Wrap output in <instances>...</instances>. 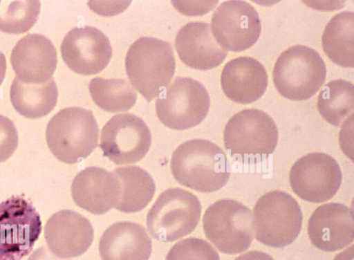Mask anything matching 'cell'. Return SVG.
<instances>
[{"mask_svg":"<svg viewBox=\"0 0 354 260\" xmlns=\"http://www.w3.org/2000/svg\"><path fill=\"white\" fill-rule=\"evenodd\" d=\"M263 64L251 57H239L224 66L221 83L225 95L233 102L248 104L259 100L268 86Z\"/></svg>","mask_w":354,"mask_h":260,"instance_id":"cell-20","label":"cell"},{"mask_svg":"<svg viewBox=\"0 0 354 260\" xmlns=\"http://www.w3.org/2000/svg\"><path fill=\"white\" fill-rule=\"evenodd\" d=\"M39 1H0V30L20 34L30 30L37 21Z\"/></svg>","mask_w":354,"mask_h":260,"instance_id":"cell-27","label":"cell"},{"mask_svg":"<svg viewBox=\"0 0 354 260\" xmlns=\"http://www.w3.org/2000/svg\"><path fill=\"white\" fill-rule=\"evenodd\" d=\"M6 71V60L4 55L0 51V85L2 84Z\"/></svg>","mask_w":354,"mask_h":260,"instance_id":"cell-33","label":"cell"},{"mask_svg":"<svg viewBox=\"0 0 354 260\" xmlns=\"http://www.w3.org/2000/svg\"><path fill=\"white\" fill-rule=\"evenodd\" d=\"M48 249L62 258L76 257L84 254L93 240V229L83 215L69 210L53 214L44 228Z\"/></svg>","mask_w":354,"mask_h":260,"instance_id":"cell-16","label":"cell"},{"mask_svg":"<svg viewBox=\"0 0 354 260\" xmlns=\"http://www.w3.org/2000/svg\"><path fill=\"white\" fill-rule=\"evenodd\" d=\"M156 114L166 127L185 130L200 124L209 109L210 98L198 81L176 77L156 100Z\"/></svg>","mask_w":354,"mask_h":260,"instance_id":"cell-8","label":"cell"},{"mask_svg":"<svg viewBox=\"0 0 354 260\" xmlns=\"http://www.w3.org/2000/svg\"><path fill=\"white\" fill-rule=\"evenodd\" d=\"M317 109L325 120L333 125H339L350 113H353V84L342 79L326 84L319 93Z\"/></svg>","mask_w":354,"mask_h":260,"instance_id":"cell-25","label":"cell"},{"mask_svg":"<svg viewBox=\"0 0 354 260\" xmlns=\"http://www.w3.org/2000/svg\"><path fill=\"white\" fill-rule=\"evenodd\" d=\"M113 172L121 187L120 198L115 208L124 213L143 210L151 202L156 192L151 176L138 166L118 167Z\"/></svg>","mask_w":354,"mask_h":260,"instance_id":"cell-23","label":"cell"},{"mask_svg":"<svg viewBox=\"0 0 354 260\" xmlns=\"http://www.w3.org/2000/svg\"><path fill=\"white\" fill-rule=\"evenodd\" d=\"M99 128L91 111L64 108L49 120L46 131L48 146L60 161L74 164L88 157L98 143Z\"/></svg>","mask_w":354,"mask_h":260,"instance_id":"cell-3","label":"cell"},{"mask_svg":"<svg viewBox=\"0 0 354 260\" xmlns=\"http://www.w3.org/2000/svg\"><path fill=\"white\" fill-rule=\"evenodd\" d=\"M201 204L192 192L170 188L162 192L147 215L149 234L161 242H171L192 233L200 220Z\"/></svg>","mask_w":354,"mask_h":260,"instance_id":"cell-6","label":"cell"},{"mask_svg":"<svg viewBox=\"0 0 354 260\" xmlns=\"http://www.w3.org/2000/svg\"><path fill=\"white\" fill-rule=\"evenodd\" d=\"M324 53L335 64L354 66V12L344 11L330 19L322 35Z\"/></svg>","mask_w":354,"mask_h":260,"instance_id":"cell-24","label":"cell"},{"mask_svg":"<svg viewBox=\"0 0 354 260\" xmlns=\"http://www.w3.org/2000/svg\"><path fill=\"white\" fill-rule=\"evenodd\" d=\"M165 260H220L216 250L205 240L189 237L178 241Z\"/></svg>","mask_w":354,"mask_h":260,"instance_id":"cell-28","label":"cell"},{"mask_svg":"<svg viewBox=\"0 0 354 260\" xmlns=\"http://www.w3.org/2000/svg\"><path fill=\"white\" fill-rule=\"evenodd\" d=\"M308 234L319 250L334 252L343 249L354 239L353 210L338 203L319 206L309 219Z\"/></svg>","mask_w":354,"mask_h":260,"instance_id":"cell-15","label":"cell"},{"mask_svg":"<svg viewBox=\"0 0 354 260\" xmlns=\"http://www.w3.org/2000/svg\"><path fill=\"white\" fill-rule=\"evenodd\" d=\"M61 54L73 71L89 75L100 73L107 66L111 58L112 47L101 30L85 26L67 32L61 44Z\"/></svg>","mask_w":354,"mask_h":260,"instance_id":"cell-14","label":"cell"},{"mask_svg":"<svg viewBox=\"0 0 354 260\" xmlns=\"http://www.w3.org/2000/svg\"><path fill=\"white\" fill-rule=\"evenodd\" d=\"M120 193V183L115 174L99 167H88L80 171L71 184L75 203L97 215L115 207Z\"/></svg>","mask_w":354,"mask_h":260,"instance_id":"cell-17","label":"cell"},{"mask_svg":"<svg viewBox=\"0 0 354 260\" xmlns=\"http://www.w3.org/2000/svg\"><path fill=\"white\" fill-rule=\"evenodd\" d=\"M18 133L13 122L0 114V162L6 161L18 145Z\"/></svg>","mask_w":354,"mask_h":260,"instance_id":"cell-29","label":"cell"},{"mask_svg":"<svg viewBox=\"0 0 354 260\" xmlns=\"http://www.w3.org/2000/svg\"><path fill=\"white\" fill-rule=\"evenodd\" d=\"M170 167L177 182L202 193L219 190L230 176L224 151L204 139H193L180 145L172 154Z\"/></svg>","mask_w":354,"mask_h":260,"instance_id":"cell-1","label":"cell"},{"mask_svg":"<svg viewBox=\"0 0 354 260\" xmlns=\"http://www.w3.org/2000/svg\"><path fill=\"white\" fill-rule=\"evenodd\" d=\"M203 226L208 240L225 254L244 252L253 241L252 211L232 199H221L209 206L203 217Z\"/></svg>","mask_w":354,"mask_h":260,"instance_id":"cell-7","label":"cell"},{"mask_svg":"<svg viewBox=\"0 0 354 260\" xmlns=\"http://www.w3.org/2000/svg\"><path fill=\"white\" fill-rule=\"evenodd\" d=\"M234 260H274L268 254L261 251H250L243 254Z\"/></svg>","mask_w":354,"mask_h":260,"instance_id":"cell-31","label":"cell"},{"mask_svg":"<svg viewBox=\"0 0 354 260\" xmlns=\"http://www.w3.org/2000/svg\"><path fill=\"white\" fill-rule=\"evenodd\" d=\"M151 251V240L145 228L131 221L110 225L99 243L102 260H149Z\"/></svg>","mask_w":354,"mask_h":260,"instance_id":"cell-21","label":"cell"},{"mask_svg":"<svg viewBox=\"0 0 354 260\" xmlns=\"http://www.w3.org/2000/svg\"><path fill=\"white\" fill-rule=\"evenodd\" d=\"M334 260H354L353 245H351V247L346 248L345 250L337 254L335 257Z\"/></svg>","mask_w":354,"mask_h":260,"instance_id":"cell-32","label":"cell"},{"mask_svg":"<svg viewBox=\"0 0 354 260\" xmlns=\"http://www.w3.org/2000/svg\"><path fill=\"white\" fill-rule=\"evenodd\" d=\"M302 219L299 205L291 195L279 190L267 192L254 207L256 239L270 247L287 246L300 233Z\"/></svg>","mask_w":354,"mask_h":260,"instance_id":"cell-5","label":"cell"},{"mask_svg":"<svg viewBox=\"0 0 354 260\" xmlns=\"http://www.w3.org/2000/svg\"><path fill=\"white\" fill-rule=\"evenodd\" d=\"M223 140L231 154L268 155L277 147L278 129L268 113L257 109H247L227 121Z\"/></svg>","mask_w":354,"mask_h":260,"instance_id":"cell-10","label":"cell"},{"mask_svg":"<svg viewBox=\"0 0 354 260\" xmlns=\"http://www.w3.org/2000/svg\"><path fill=\"white\" fill-rule=\"evenodd\" d=\"M289 180L292 189L299 197L308 202L322 203L337 192L342 174L339 164L332 156L313 152L295 162Z\"/></svg>","mask_w":354,"mask_h":260,"instance_id":"cell-11","label":"cell"},{"mask_svg":"<svg viewBox=\"0 0 354 260\" xmlns=\"http://www.w3.org/2000/svg\"><path fill=\"white\" fill-rule=\"evenodd\" d=\"M175 48L184 64L203 71L218 66L227 55L214 37L209 24L202 21L183 26L176 34Z\"/></svg>","mask_w":354,"mask_h":260,"instance_id":"cell-19","label":"cell"},{"mask_svg":"<svg viewBox=\"0 0 354 260\" xmlns=\"http://www.w3.org/2000/svg\"><path fill=\"white\" fill-rule=\"evenodd\" d=\"M88 89L95 104L109 112L129 110L138 97L135 89L123 79L94 77L89 82Z\"/></svg>","mask_w":354,"mask_h":260,"instance_id":"cell-26","label":"cell"},{"mask_svg":"<svg viewBox=\"0 0 354 260\" xmlns=\"http://www.w3.org/2000/svg\"><path fill=\"white\" fill-rule=\"evenodd\" d=\"M261 30L257 10L245 1L222 2L212 17L211 31L225 50L240 52L254 45Z\"/></svg>","mask_w":354,"mask_h":260,"instance_id":"cell-13","label":"cell"},{"mask_svg":"<svg viewBox=\"0 0 354 260\" xmlns=\"http://www.w3.org/2000/svg\"><path fill=\"white\" fill-rule=\"evenodd\" d=\"M326 77L324 59L315 49L295 45L279 56L274 66L272 79L275 88L284 98L295 101L313 97Z\"/></svg>","mask_w":354,"mask_h":260,"instance_id":"cell-4","label":"cell"},{"mask_svg":"<svg viewBox=\"0 0 354 260\" xmlns=\"http://www.w3.org/2000/svg\"><path fill=\"white\" fill-rule=\"evenodd\" d=\"M130 82L148 101L153 100L170 83L176 61L170 43L142 37L129 47L125 58Z\"/></svg>","mask_w":354,"mask_h":260,"instance_id":"cell-2","label":"cell"},{"mask_svg":"<svg viewBox=\"0 0 354 260\" xmlns=\"http://www.w3.org/2000/svg\"><path fill=\"white\" fill-rule=\"evenodd\" d=\"M41 232L40 216L24 197L13 196L0 203V260H21Z\"/></svg>","mask_w":354,"mask_h":260,"instance_id":"cell-9","label":"cell"},{"mask_svg":"<svg viewBox=\"0 0 354 260\" xmlns=\"http://www.w3.org/2000/svg\"><path fill=\"white\" fill-rule=\"evenodd\" d=\"M151 142V132L143 120L132 113H122L105 124L100 147L104 156L116 165H127L142 159Z\"/></svg>","mask_w":354,"mask_h":260,"instance_id":"cell-12","label":"cell"},{"mask_svg":"<svg viewBox=\"0 0 354 260\" xmlns=\"http://www.w3.org/2000/svg\"><path fill=\"white\" fill-rule=\"evenodd\" d=\"M10 97L19 114L28 118H39L55 108L58 90L53 77L44 83L33 84L24 82L16 76L10 86Z\"/></svg>","mask_w":354,"mask_h":260,"instance_id":"cell-22","label":"cell"},{"mask_svg":"<svg viewBox=\"0 0 354 260\" xmlns=\"http://www.w3.org/2000/svg\"><path fill=\"white\" fill-rule=\"evenodd\" d=\"M28 260H68L60 258L54 254L46 246L36 249L28 257Z\"/></svg>","mask_w":354,"mask_h":260,"instance_id":"cell-30","label":"cell"},{"mask_svg":"<svg viewBox=\"0 0 354 260\" xmlns=\"http://www.w3.org/2000/svg\"><path fill=\"white\" fill-rule=\"evenodd\" d=\"M10 62L19 80L41 84L52 78L57 63V51L48 38L41 34L30 33L14 46Z\"/></svg>","mask_w":354,"mask_h":260,"instance_id":"cell-18","label":"cell"}]
</instances>
